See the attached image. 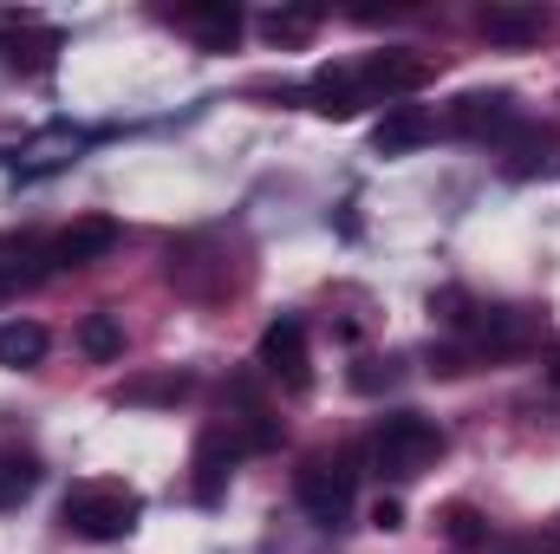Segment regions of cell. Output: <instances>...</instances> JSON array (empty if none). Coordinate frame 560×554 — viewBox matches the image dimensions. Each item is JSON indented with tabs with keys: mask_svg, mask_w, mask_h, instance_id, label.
Returning <instances> with one entry per match:
<instances>
[{
	"mask_svg": "<svg viewBox=\"0 0 560 554\" xmlns=\"http://www.w3.org/2000/svg\"><path fill=\"white\" fill-rule=\"evenodd\" d=\"M548 385H555V392H560V346H555V353H548Z\"/></svg>",
	"mask_w": 560,
	"mask_h": 554,
	"instance_id": "cb8c5ba5",
	"label": "cell"
},
{
	"mask_svg": "<svg viewBox=\"0 0 560 554\" xmlns=\"http://www.w3.org/2000/svg\"><path fill=\"white\" fill-rule=\"evenodd\" d=\"M79 346H85V359H118L125 353V326H118V313H85V326H79Z\"/></svg>",
	"mask_w": 560,
	"mask_h": 554,
	"instance_id": "9a60e30c",
	"label": "cell"
},
{
	"mask_svg": "<svg viewBox=\"0 0 560 554\" xmlns=\"http://www.w3.org/2000/svg\"><path fill=\"white\" fill-rule=\"evenodd\" d=\"M118 249V222L112 216H79V222H66L52 242H46V262L52 268H92V262H105Z\"/></svg>",
	"mask_w": 560,
	"mask_h": 554,
	"instance_id": "52a82bcc",
	"label": "cell"
},
{
	"mask_svg": "<svg viewBox=\"0 0 560 554\" xmlns=\"http://www.w3.org/2000/svg\"><path fill=\"white\" fill-rule=\"evenodd\" d=\"M46 326L39 320H0V366H13V372H33L39 359H46Z\"/></svg>",
	"mask_w": 560,
	"mask_h": 554,
	"instance_id": "4fadbf2b",
	"label": "cell"
},
{
	"mask_svg": "<svg viewBox=\"0 0 560 554\" xmlns=\"http://www.w3.org/2000/svg\"><path fill=\"white\" fill-rule=\"evenodd\" d=\"M372 529H405V509H398V503H378V509H372Z\"/></svg>",
	"mask_w": 560,
	"mask_h": 554,
	"instance_id": "7402d4cb",
	"label": "cell"
},
{
	"mask_svg": "<svg viewBox=\"0 0 560 554\" xmlns=\"http://www.w3.org/2000/svg\"><path fill=\"white\" fill-rule=\"evenodd\" d=\"M502 554H555V542H541V535H522V542H502Z\"/></svg>",
	"mask_w": 560,
	"mask_h": 554,
	"instance_id": "603a6c76",
	"label": "cell"
},
{
	"mask_svg": "<svg viewBox=\"0 0 560 554\" xmlns=\"http://www.w3.org/2000/svg\"><path fill=\"white\" fill-rule=\"evenodd\" d=\"M143 516V496L131 483H72L66 489V503H59V522H66V535H79V542H125L131 529H138Z\"/></svg>",
	"mask_w": 560,
	"mask_h": 554,
	"instance_id": "6da1fadb",
	"label": "cell"
},
{
	"mask_svg": "<svg viewBox=\"0 0 560 554\" xmlns=\"http://www.w3.org/2000/svg\"><path fill=\"white\" fill-rule=\"evenodd\" d=\"M392 379H398V372H392V366H385V372H378V359H372V366H359V372H352V385H359V392H378V385H392Z\"/></svg>",
	"mask_w": 560,
	"mask_h": 554,
	"instance_id": "44dd1931",
	"label": "cell"
},
{
	"mask_svg": "<svg viewBox=\"0 0 560 554\" xmlns=\"http://www.w3.org/2000/svg\"><path fill=\"white\" fill-rule=\"evenodd\" d=\"M176 20L196 33V46H202V53H229V46L242 39V7H229V0H202V7H183Z\"/></svg>",
	"mask_w": 560,
	"mask_h": 554,
	"instance_id": "9c48e42d",
	"label": "cell"
},
{
	"mask_svg": "<svg viewBox=\"0 0 560 554\" xmlns=\"http://www.w3.org/2000/svg\"><path fill=\"white\" fill-rule=\"evenodd\" d=\"M255 359H261V372H268V379H280L287 392H306V385H313V353H306V326H300L293 313L268 320V333H261Z\"/></svg>",
	"mask_w": 560,
	"mask_h": 554,
	"instance_id": "277c9868",
	"label": "cell"
},
{
	"mask_svg": "<svg viewBox=\"0 0 560 554\" xmlns=\"http://www.w3.org/2000/svg\"><path fill=\"white\" fill-rule=\"evenodd\" d=\"M189 399V379L183 372H163V379H131L112 392V405H183Z\"/></svg>",
	"mask_w": 560,
	"mask_h": 554,
	"instance_id": "5bb4252c",
	"label": "cell"
},
{
	"mask_svg": "<svg viewBox=\"0 0 560 554\" xmlns=\"http://www.w3.org/2000/svg\"><path fill=\"white\" fill-rule=\"evenodd\" d=\"M359 105H372V99H365V85H359L352 66H326V72L313 79V112H326V118H352Z\"/></svg>",
	"mask_w": 560,
	"mask_h": 554,
	"instance_id": "7c38bea8",
	"label": "cell"
},
{
	"mask_svg": "<svg viewBox=\"0 0 560 554\" xmlns=\"http://www.w3.org/2000/svg\"><path fill=\"white\" fill-rule=\"evenodd\" d=\"M33 483H39V463H33L26 450H0V509L26 503V496H33Z\"/></svg>",
	"mask_w": 560,
	"mask_h": 554,
	"instance_id": "ac0fdd59",
	"label": "cell"
},
{
	"mask_svg": "<svg viewBox=\"0 0 560 554\" xmlns=\"http://www.w3.org/2000/svg\"><path fill=\"white\" fill-rule=\"evenodd\" d=\"M443 457V430L430 424L423 412H392L378 424V437H372V463L385 470V476H418L423 463H436Z\"/></svg>",
	"mask_w": 560,
	"mask_h": 554,
	"instance_id": "7a4b0ae2",
	"label": "cell"
},
{
	"mask_svg": "<svg viewBox=\"0 0 560 554\" xmlns=\"http://www.w3.org/2000/svg\"><path fill=\"white\" fill-rule=\"evenodd\" d=\"M515 125H522L515 92H463V99L450 105V131H456V138H509Z\"/></svg>",
	"mask_w": 560,
	"mask_h": 554,
	"instance_id": "8992f818",
	"label": "cell"
},
{
	"mask_svg": "<svg viewBox=\"0 0 560 554\" xmlns=\"http://www.w3.org/2000/svg\"><path fill=\"white\" fill-rule=\"evenodd\" d=\"M548 150H555V131H541V125H515V143H509V176H535V170L548 163Z\"/></svg>",
	"mask_w": 560,
	"mask_h": 554,
	"instance_id": "e0dca14e",
	"label": "cell"
},
{
	"mask_svg": "<svg viewBox=\"0 0 560 554\" xmlns=\"http://www.w3.org/2000/svg\"><path fill=\"white\" fill-rule=\"evenodd\" d=\"M436 138V125H430V112L418 105H392L385 118H378V131H372V150L378 157H405V150H418V143Z\"/></svg>",
	"mask_w": 560,
	"mask_h": 554,
	"instance_id": "30bf717a",
	"label": "cell"
},
{
	"mask_svg": "<svg viewBox=\"0 0 560 554\" xmlns=\"http://www.w3.org/2000/svg\"><path fill=\"white\" fill-rule=\"evenodd\" d=\"M313 26H319V7H275V13L261 20V33H268L275 46H300V39H313Z\"/></svg>",
	"mask_w": 560,
	"mask_h": 554,
	"instance_id": "d6986e66",
	"label": "cell"
},
{
	"mask_svg": "<svg viewBox=\"0 0 560 554\" xmlns=\"http://www.w3.org/2000/svg\"><path fill=\"white\" fill-rule=\"evenodd\" d=\"M293 496L319 529H346V516H352V457H306L300 476H293Z\"/></svg>",
	"mask_w": 560,
	"mask_h": 554,
	"instance_id": "3957f363",
	"label": "cell"
},
{
	"mask_svg": "<svg viewBox=\"0 0 560 554\" xmlns=\"http://www.w3.org/2000/svg\"><path fill=\"white\" fill-rule=\"evenodd\" d=\"M436 529H443L450 549H489V522H482L469 503H450V509L436 516Z\"/></svg>",
	"mask_w": 560,
	"mask_h": 554,
	"instance_id": "2e32d148",
	"label": "cell"
},
{
	"mask_svg": "<svg viewBox=\"0 0 560 554\" xmlns=\"http://www.w3.org/2000/svg\"><path fill=\"white\" fill-rule=\"evenodd\" d=\"M33 262H46V249L39 242H13V235H0V287H20V280H39ZM52 268V262H46Z\"/></svg>",
	"mask_w": 560,
	"mask_h": 554,
	"instance_id": "ffe728a7",
	"label": "cell"
},
{
	"mask_svg": "<svg viewBox=\"0 0 560 554\" xmlns=\"http://www.w3.org/2000/svg\"><path fill=\"white\" fill-rule=\"evenodd\" d=\"M476 26L489 33V46H528V39H541L548 13H541V7H482Z\"/></svg>",
	"mask_w": 560,
	"mask_h": 554,
	"instance_id": "8fae6325",
	"label": "cell"
},
{
	"mask_svg": "<svg viewBox=\"0 0 560 554\" xmlns=\"http://www.w3.org/2000/svg\"><path fill=\"white\" fill-rule=\"evenodd\" d=\"M365 99H405V92H423L430 85V59L411 53V46H392V53H372L365 66H352Z\"/></svg>",
	"mask_w": 560,
	"mask_h": 554,
	"instance_id": "5b68a950",
	"label": "cell"
},
{
	"mask_svg": "<svg viewBox=\"0 0 560 554\" xmlns=\"http://www.w3.org/2000/svg\"><path fill=\"white\" fill-rule=\"evenodd\" d=\"M242 450H248V443H242V430H235L229 417L196 437V496H202V503L222 496V483H229V470L242 463Z\"/></svg>",
	"mask_w": 560,
	"mask_h": 554,
	"instance_id": "ba28073f",
	"label": "cell"
}]
</instances>
